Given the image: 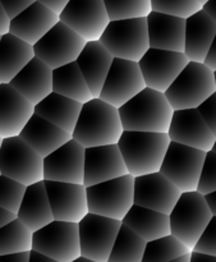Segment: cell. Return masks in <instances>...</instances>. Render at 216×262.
<instances>
[{"instance_id":"1","label":"cell","mask_w":216,"mask_h":262,"mask_svg":"<svg viewBox=\"0 0 216 262\" xmlns=\"http://www.w3.org/2000/svg\"><path fill=\"white\" fill-rule=\"evenodd\" d=\"M124 133L119 109L100 97L83 104L73 138L86 148L118 145Z\"/></svg>"},{"instance_id":"2","label":"cell","mask_w":216,"mask_h":262,"mask_svg":"<svg viewBox=\"0 0 216 262\" xmlns=\"http://www.w3.org/2000/svg\"><path fill=\"white\" fill-rule=\"evenodd\" d=\"M174 112L165 92L150 87L119 107L124 130L138 132L168 133Z\"/></svg>"},{"instance_id":"3","label":"cell","mask_w":216,"mask_h":262,"mask_svg":"<svg viewBox=\"0 0 216 262\" xmlns=\"http://www.w3.org/2000/svg\"><path fill=\"white\" fill-rule=\"evenodd\" d=\"M170 142L168 133L124 130L118 146L128 171L136 178L160 171Z\"/></svg>"},{"instance_id":"4","label":"cell","mask_w":216,"mask_h":262,"mask_svg":"<svg viewBox=\"0 0 216 262\" xmlns=\"http://www.w3.org/2000/svg\"><path fill=\"white\" fill-rule=\"evenodd\" d=\"M215 92V72L205 63L191 60L165 95L174 110H183L199 109Z\"/></svg>"},{"instance_id":"5","label":"cell","mask_w":216,"mask_h":262,"mask_svg":"<svg viewBox=\"0 0 216 262\" xmlns=\"http://www.w3.org/2000/svg\"><path fill=\"white\" fill-rule=\"evenodd\" d=\"M212 216L204 194L199 191L183 192L169 215L171 234L193 251Z\"/></svg>"},{"instance_id":"6","label":"cell","mask_w":216,"mask_h":262,"mask_svg":"<svg viewBox=\"0 0 216 262\" xmlns=\"http://www.w3.org/2000/svg\"><path fill=\"white\" fill-rule=\"evenodd\" d=\"M41 156L20 136L3 138L0 142V176L26 186L45 181V165Z\"/></svg>"},{"instance_id":"7","label":"cell","mask_w":216,"mask_h":262,"mask_svg":"<svg viewBox=\"0 0 216 262\" xmlns=\"http://www.w3.org/2000/svg\"><path fill=\"white\" fill-rule=\"evenodd\" d=\"M100 41L114 58L140 61L151 48L147 18L110 20Z\"/></svg>"},{"instance_id":"8","label":"cell","mask_w":216,"mask_h":262,"mask_svg":"<svg viewBox=\"0 0 216 262\" xmlns=\"http://www.w3.org/2000/svg\"><path fill=\"white\" fill-rule=\"evenodd\" d=\"M89 210L92 214L123 222L135 205V177H119L87 187Z\"/></svg>"},{"instance_id":"9","label":"cell","mask_w":216,"mask_h":262,"mask_svg":"<svg viewBox=\"0 0 216 262\" xmlns=\"http://www.w3.org/2000/svg\"><path fill=\"white\" fill-rule=\"evenodd\" d=\"M206 154L171 141L160 171L182 192H195L199 188Z\"/></svg>"},{"instance_id":"10","label":"cell","mask_w":216,"mask_h":262,"mask_svg":"<svg viewBox=\"0 0 216 262\" xmlns=\"http://www.w3.org/2000/svg\"><path fill=\"white\" fill-rule=\"evenodd\" d=\"M33 251L59 262H72L82 256L79 225L54 220L33 233Z\"/></svg>"},{"instance_id":"11","label":"cell","mask_w":216,"mask_h":262,"mask_svg":"<svg viewBox=\"0 0 216 262\" xmlns=\"http://www.w3.org/2000/svg\"><path fill=\"white\" fill-rule=\"evenodd\" d=\"M78 225L82 256L96 262L109 261L123 222L90 212Z\"/></svg>"},{"instance_id":"12","label":"cell","mask_w":216,"mask_h":262,"mask_svg":"<svg viewBox=\"0 0 216 262\" xmlns=\"http://www.w3.org/2000/svg\"><path fill=\"white\" fill-rule=\"evenodd\" d=\"M87 41L81 35L59 20L33 48L38 59L56 69L77 61Z\"/></svg>"},{"instance_id":"13","label":"cell","mask_w":216,"mask_h":262,"mask_svg":"<svg viewBox=\"0 0 216 262\" xmlns=\"http://www.w3.org/2000/svg\"><path fill=\"white\" fill-rule=\"evenodd\" d=\"M146 87L147 84L138 61L115 58L100 99L119 109Z\"/></svg>"},{"instance_id":"14","label":"cell","mask_w":216,"mask_h":262,"mask_svg":"<svg viewBox=\"0 0 216 262\" xmlns=\"http://www.w3.org/2000/svg\"><path fill=\"white\" fill-rule=\"evenodd\" d=\"M189 61L186 53L182 51L150 48L138 63L147 87L166 92Z\"/></svg>"},{"instance_id":"15","label":"cell","mask_w":216,"mask_h":262,"mask_svg":"<svg viewBox=\"0 0 216 262\" xmlns=\"http://www.w3.org/2000/svg\"><path fill=\"white\" fill-rule=\"evenodd\" d=\"M60 20L86 41H99L110 23L104 0H71Z\"/></svg>"},{"instance_id":"16","label":"cell","mask_w":216,"mask_h":262,"mask_svg":"<svg viewBox=\"0 0 216 262\" xmlns=\"http://www.w3.org/2000/svg\"><path fill=\"white\" fill-rule=\"evenodd\" d=\"M183 192L161 171L135 178V205L170 215Z\"/></svg>"},{"instance_id":"17","label":"cell","mask_w":216,"mask_h":262,"mask_svg":"<svg viewBox=\"0 0 216 262\" xmlns=\"http://www.w3.org/2000/svg\"><path fill=\"white\" fill-rule=\"evenodd\" d=\"M86 147L78 141H71L44 159L45 181L83 184Z\"/></svg>"},{"instance_id":"18","label":"cell","mask_w":216,"mask_h":262,"mask_svg":"<svg viewBox=\"0 0 216 262\" xmlns=\"http://www.w3.org/2000/svg\"><path fill=\"white\" fill-rule=\"evenodd\" d=\"M55 220L81 223L89 210L87 187L84 184L45 181Z\"/></svg>"},{"instance_id":"19","label":"cell","mask_w":216,"mask_h":262,"mask_svg":"<svg viewBox=\"0 0 216 262\" xmlns=\"http://www.w3.org/2000/svg\"><path fill=\"white\" fill-rule=\"evenodd\" d=\"M173 142L206 152L214 148L216 137L199 109L176 110L168 132Z\"/></svg>"},{"instance_id":"20","label":"cell","mask_w":216,"mask_h":262,"mask_svg":"<svg viewBox=\"0 0 216 262\" xmlns=\"http://www.w3.org/2000/svg\"><path fill=\"white\" fill-rule=\"evenodd\" d=\"M127 174H129V171L118 145L86 148L83 182L86 187L112 181Z\"/></svg>"},{"instance_id":"21","label":"cell","mask_w":216,"mask_h":262,"mask_svg":"<svg viewBox=\"0 0 216 262\" xmlns=\"http://www.w3.org/2000/svg\"><path fill=\"white\" fill-rule=\"evenodd\" d=\"M36 114V105L10 83H0V138L20 136Z\"/></svg>"},{"instance_id":"22","label":"cell","mask_w":216,"mask_h":262,"mask_svg":"<svg viewBox=\"0 0 216 262\" xmlns=\"http://www.w3.org/2000/svg\"><path fill=\"white\" fill-rule=\"evenodd\" d=\"M10 84L33 105H37L54 92V69L35 56Z\"/></svg>"},{"instance_id":"23","label":"cell","mask_w":216,"mask_h":262,"mask_svg":"<svg viewBox=\"0 0 216 262\" xmlns=\"http://www.w3.org/2000/svg\"><path fill=\"white\" fill-rule=\"evenodd\" d=\"M147 26L151 48L184 53L186 49L184 18L153 10L147 17Z\"/></svg>"},{"instance_id":"24","label":"cell","mask_w":216,"mask_h":262,"mask_svg":"<svg viewBox=\"0 0 216 262\" xmlns=\"http://www.w3.org/2000/svg\"><path fill=\"white\" fill-rule=\"evenodd\" d=\"M59 20L60 15L36 0L13 19L10 33L35 46Z\"/></svg>"},{"instance_id":"25","label":"cell","mask_w":216,"mask_h":262,"mask_svg":"<svg viewBox=\"0 0 216 262\" xmlns=\"http://www.w3.org/2000/svg\"><path fill=\"white\" fill-rule=\"evenodd\" d=\"M114 55L105 48L101 41H87L81 55L77 59L79 68L89 83L94 97H100L107 78Z\"/></svg>"},{"instance_id":"26","label":"cell","mask_w":216,"mask_h":262,"mask_svg":"<svg viewBox=\"0 0 216 262\" xmlns=\"http://www.w3.org/2000/svg\"><path fill=\"white\" fill-rule=\"evenodd\" d=\"M20 137L28 145L32 146L41 156L46 158L71 141L73 136L41 115L35 114L22 130Z\"/></svg>"},{"instance_id":"27","label":"cell","mask_w":216,"mask_h":262,"mask_svg":"<svg viewBox=\"0 0 216 262\" xmlns=\"http://www.w3.org/2000/svg\"><path fill=\"white\" fill-rule=\"evenodd\" d=\"M216 37V22L201 9L186 19V49L189 60L204 63Z\"/></svg>"},{"instance_id":"28","label":"cell","mask_w":216,"mask_h":262,"mask_svg":"<svg viewBox=\"0 0 216 262\" xmlns=\"http://www.w3.org/2000/svg\"><path fill=\"white\" fill-rule=\"evenodd\" d=\"M18 219L33 233L55 220L45 181L27 187V192L18 211Z\"/></svg>"},{"instance_id":"29","label":"cell","mask_w":216,"mask_h":262,"mask_svg":"<svg viewBox=\"0 0 216 262\" xmlns=\"http://www.w3.org/2000/svg\"><path fill=\"white\" fill-rule=\"evenodd\" d=\"M0 83H10L36 56L33 45L13 33L0 36Z\"/></svg>"},{"instance_id":"30","label":"cell","mask_w":216,"mask_h":262,"mask_svg":"<svg viewBox=\"0 0 216 262\" xmlns=\"http://www.w3.org/2000/svg\"><path fill=\"white\" fill-rule=\"evenodd\" d=\"M82 107L83 104L81 102L69 99L58 92H51L46 99L36 105V114L41 115L49 122L54 123L73 136Z\"/></svg>"},{"instance_id":"31","label":"cell","mask_w":216,"mask_h":262,"mask_svg":"<svg viewBox=\"0 0 216 262\" xmlns=\"http://www.w3.org/2000/svg\"><path fill=\"white\" fill-rule=\"evenodd\" d=\"M123 224L129 227L146 242H151L158 238L171 234L169 215L140 206V205H133V207L123 220Z\"/></svg>"},{"instance_id":"32","label":"cell","mask_w":216,"mask_h":262,"mask_svg":"<svg viewBox=\"0 0 216 262\" xmlns=\"http://www.w3.org/2000/svg\"><path fill=\"white\" fill-rule=\"evenodd\" d=\"M54 92L64 95L81 104H86L94 99V95L77 61L54 69Z\"/></svg>"},{"instance_id":"33","label":"cell","mask_w":216,"mask_h":262,"mask_svg":"<svg viewBox=\"0 0 216 262\" xmlns=\"http://www.w3.org/2000/svg\"><path fill=\"white\" fill-rule=\"evenodd\" d=\"M147 242L125 224L122 225L107 262H142Z\"/></svg>"},{"instance_id":"34","label":"cell","mask_w":216,"mask_h":262,"mask_svg":"<svg viewBox=\"0 0 216 262\" xmlns=\"http://www.w3.org/2000/svg\"><path fill=\"white\" fill-rule=\"evenodd\" d=\"M33 251V232L19 219L0 228V256Z\"/></svg>"},{"instance_id":"35","label":"cell","mask_w":216,"mask_h":262,"mask_svg":"<svg viewBox=\"0 0 216 262\" xmlns=\"http://www.w3.org/2000/svg\"><path fill=\"white\" fill-rule=\"evenodd\" d=\"M192 251L173 234L147 242L142 262H169Z\"/></svg>"},{"instance_id":"36","label":"cell","mask_w":216,"mask_h":262,"mask_svg":"<svg viewBox=\"0 0 216 262\" xmlns=\"http://www.w3.org/2000/svg\"><path fill=\"white\" fill-rule=\"evenodd\" d=\"M110 20L147 18L153 12L151 0H104Z\"/></svg>"},{"instance_id":"37","label":"cell","mask_w":216,"mask_h":262,"mask_svg":"<svg viewBox=\"0 0 216 262\" xmlns=\"http://www.w3.org/2000/svg\"><path fill=\"white\" fill-rule=\"evenodd\" d=\"M27 187L28 186L14 179L0 176V207H4L18 214L26 192H27Z\"/></svg>"},{"instance_id":"38","label":"cell","mask_w":216,"mask_h":262,"mask_svg":"<svg viewBox=\"0 0 216 262\" xmlns=\"http://www.w3.org/2000/svg\"><path fill=\"white\" fill-rule=\"evenodd\" d=\"M154 12L176 15L187 19L202 9L199 0H151Z\"/></svg>"},{"instance_id":"39","label":"cell","mask_w":216,"mask_h":262,"mask_svg":"<svg viewBox=\"0 0 216 262\" xmlns=\"http://www.w3.org/2000/svg\"><path fill=\"white\" fill-rule=\"evenodd\" d=\"M197 191L201 194L212 193L216 191V152L215 151H209L206 154L204 168H202L201 178H200L199 188Z\"/></svg>"},{"instance_id":"40","label":"cell","mask_w":216,"mask_h":262,"mask_svg":"<svg viewBox=\"0 0 216 262\" xmlns=\"http://www.w3.org/2000/svg\"><path fill=\"white\" fill-rule=\"evenodd\" d=\"M193 251L205 255L216 256V216H212L211 222L205 229Z\"/></svg>"},{"instance_id":"41","label":"cell","mask_w":216,"mask_h":262,"mask_svg":"<svg viewBox=\"0 0 216 262\" xmlns=\"http://www.w3.org/2000/svg\"><path fill=\"white\" fill-rule=\"evenodd\" d=\"M199 110L216 137V92L199 107Z\"/></svg>"},{"instance_id":"42","label":"cell","mask_w":216,"mask_h":262,"mask_svg":"<svg viewBox=\"0 0 216 262\" xmlns=\"http://www.w3.org/2000/svg\"><path fill=\"white\" fill-rule=\"evenodd\" d=\"M35 2L36 0H0V7L4 8L9 17L14 19Z\"/></svg>"},{"instance_id":"43","label":"cell","mask_w":216,"mask_h":262,"mask_svg":"<svg viewBox=\"0 0 216 262\" xmlns=\"http://www.w3.org/2000/svg\"><path fill=\"white\" fill-rule=\"evenodd\" d=\"M38 2L42 3L45 7H48L49 9L55 12L56 14L60 15L61 13H63V10L67 8V5L69 4L71 0H38Z\"/></svg>"},{"instance_id":"44","label":"cell","mask_w":216,"mask_h":262,"mask_svg":"<svg viewBox=\"0 0 216 262\" xmlns=\"http://www.w3.org/2000/svg\"><path fill=\"white\" fill-rule=\"evenodd\" d=\"M12 22L13 19L9 17V14L5 12L4 8L0 7V36L10 33V30H12Z\"/></svg>"},{"instance_id":"45","label":"cell","mask_w":216,"mask_h":262,"mask_svg":"<svg viewBox=\"0 0 216 262\" xmlns=\"http://www.w3.org/2000/svg\"><path fill=\"white\" fill-rule=\"evenodd\" d=\"M31 252L12 253V255L0 256V262H30Z\"/></svg>"},{"instance_id":"46","label":"cell","mask_w":216,"mask_h":262,"mask_svg":"<svg viewBox=\"0 0 216 262\" xmlns=\"http://www.w3.org/2000/svg\"><path fill=\"white\" fill-rule=\"evenodd\" d=\"M17 219H18L17 212L10 211V210L4 209V207H0V228L10 224V223H13Z\"/></svg>"},{"instance_id":"47","label":"cell","mask_w":216,"mask_h":262,"mask_svg":"<svg viewBox=\"0 0 216 262\" xmlns=\"http://www.w3.org/2000/svg\"><path fill=\"white\" fill-rule=\"evenodd\" d=\"M204 63L206 64L210 69H212V71L216 72V37H215L214 42H212L211 48H210L209 54H207V56H206V59H205Z\"/></svg>"},{"instance_id":"48","label":"cell","mask_w":216,"mask_h":262,"mask_svg":"<svg viewBox=\"0 0 216 262\" xmlns=\"http://www.w3.org/2000/svg\"><path fill=\"white\" fill-rule=\"evenodd\" d=\"M191 262H216V256L205 255V253H200V252H196V251H192Z\"/></svg>"},{"instance_id":"49","label":"cell","mask_w":216,"mask_h":262,"mask_svg":"<svg viewBox=\"0 0 216 262\" xmlns=\"http://www.w3.org/2000/svg\"><path fill=\"white\" fill-rule=\"evenodd\" d=\"M30 262H59L54 258L49 257V256L42 255V253L37 252V251H31Z\"/></svg>"},{"instance_id":"50","label":"cell","mask_w":216,"mask_h":262,"mask_svg":"<svg viewBox=\"0 0 216 262\" xmlns=\"http://www.w3.org/2000/svg\"><path fill=\"white\" fill-rule=\"evenodd\" d=\"M202 9H204L205 12H206L216 22V0H209V2L202 7Z\"/></svg>"},{"instance_id":"51","label":"cell","mask_w":216,"mask_h":262,"mask_svg":"<svg viewBox=\"0 0 216 262\" xmlns=\"http://www.w3.org/2000/svg\"><path fill=\"white\" fill-rule=\"evenodd\" d=\"M206 201H207V205H209L210 210H211L212 215L216 216V191L212 192V193H209L206 194Z\"/></svg>"},{"instance_id":"52","label":"cell","mask_w":216,"mask_h":262,"mask_svg":"<svg viewBox=\"0 0 216 262\" xmlns=\"http://www.w3.org/2000/svg\"><path fill=\"white\" fill-rule=\"evenodd\" d=\"M191 253H187V255L182 256V257H178V258H176V260L169 261V262H191Z\"/></svg>"},{"instance_id":"53","label":"cell","mask_w":216,"mask_h":262,"mask_svg":"<svg viewBox=\"0 0 216 262\" xmlns=\"http://www.w3.org/2000/svg\"><path fill=\"white\" fill-rule=\"evenodd\" d=\"M72 262H96V261H94V260H90V258H87V257H83V256H81V257H79V258H77V260H74V261H72Z\"/></svg>"},{"instance_id":"54","label":"cell","mask_w":216,"mask_h":262,"mask_svg":"<svg viewBox=\"0 0 216 262\" xmlns=\"http://www.w3.org/2000/svg\"><path fill=\"white\" fill-rule=\"evenodd\" d=\"M199 2H200V3H201V4H202V7H204V5H205V4H206V3H207V2H209V0H199Z\"/></svg>"},{"instance_id":"55","label":"cell","mask_w":216,"mask_h":262,"mask_svg":"<svg viewBox=\"0 0 216 262\" xmlns=\"http://www.w3.org/2000/svg\"><path fill=\"white\" fill-rule=\"evenodd\" d=\"M212 151H215V152H216V142H215V145H214V148H212Z\"/></svg>"},{"instance_id":"56","label":"cell","mask_w":216,"mask_h":262,"mask_svg":"<svg viewBox=\"0 0 216 262\" xmlns=\"http://www.w3.org/2000/svg\"><path fill=\"white\" fill-rule=\"evenodd\" d=\"M215 79H216V72H215Z\"/></svg>"}]
</instances>
